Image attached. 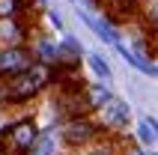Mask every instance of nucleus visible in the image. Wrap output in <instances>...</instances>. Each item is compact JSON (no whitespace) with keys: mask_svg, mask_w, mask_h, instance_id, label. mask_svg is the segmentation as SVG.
<instances>
[{"mask_svg":"<svg viewBox=\"0 0 158 155\" xmlns=\"http://www.w3.org/2000/svg\"><path fill=\"white\" fill-rule=\"evenodd\" d=\"M33 63H39V60H36V48H30V45H6V48H0V81L30 69Z\"/></svg>","mask_w":158,"mask_h":155,"instance_id":"obj_4","label":"nucleus"},{"mask_svg":"<svg viewBox=\"0 0 158 155\" xmlns=\"http://www.w3.org/2000/svg\"><path fill=\"white\" fill-rule=\"evenodd\" d=\"M75 155H123L119 152V146H116L114 140H98V143H93V146H87V149H78Z\"/></svg>","mask_w":158,"mask_h":155,"instance_id":"obj_10","label":"nucleus"},{"mask_svg":"<svg viewBox=\"0 0 158 155\" xmlns=\"http://www.w3.org/2000/svg\"><path fill=\"white\" fill-rule=\"evenodd\" d=\"M33 12V0H0V18H9V15H30Z\"/></svg>","mask_w":158,"mask_h":155,"instance_id":"obj_8","label":"nucleus"},{"mask_svg":"<svg viewBox=\"0 0 158 155\" xmlns=\"http://www.w3.org/2000/svg\"><path fill=\"white\" fill-rule=\"evenodd\" d=\"M60 143L72 152H78V149H87L93 143L107 137L105 125L96 119V113H81V116H72V119H63L60 125Z\"/></svg>","mask_w":158,"mask_h":155,"instance_id":"obj_3","label":"nucleus"},{"mask_svg":"<svg viewBox=\"0 0 158 155\" xmlns=\"http://www.w3.org/2000/svg\"><path fill=\"white\" fill-rule=\"evenodd\" d=\"M143 3L146 0H107V9H110L114 18H125V15H134Z\"/></svg>","mask_w":158,"mask_h":155,"instance_id":"obj_9","label":"nucleus"},{"mask_svg":"<svg viewBox=\"0 0 158 155\" xmlns=\"http://www.w3.org/2000/svg\"><path fill=\"white\" fill-rule=\"evenodd\" d=\"M57 146H63L60 134H57V131H42V134L36 137L33 149H30L27 155H57Z\"/></svg>","mask_w":158,"mask_h":155,"instance_id":"obj_7","label":"nucleus"},{"mask_svg":"<svg viewBox=\"0 0 158 155\" xmlns=\"http://www.w3.org/2000/svg\"><path fill=\"white\" fill-rule=\"evenodd\" d=\"M39 134H42V128L30 113H21L15 119L3 122L0 125V155H27Z\"/></svg>","mask_w":158,"mask_h":155,"instance_id":"obj_2","label":"nucleus"},{"mask_svg":"<svg viewBox=\"0 0 158 155\" xmlns=\"http://www.w3.org/2000/svg\"><path fill=\"white\" fill-rule=\"evenodd\" d=\"M45 90H51V72L45 63H33L30 69L0 81V111L24 107V104L36 102Z\"/></svg>","mask_w":158,"mask_h":155,"instance_id":"obj_1","label":"nucleus"},{"mask_svg":"<svg viewBox=\"0 0 158 155\" xmlns=\"http://www.w3.org/2000/svg\"><path fill=\"white\" fill-rule=\"evenodd\" d=\"M30 36H33V18H27V15L0 18V48H6V45H27Z\"/></svg>","mask_w":158,"mask_h":155,"instance_id":"obj_6","label":"nucleus"},{"mask_svg":"<svg viewBox=\"0 0 158 155\" xmlns=\"http://www.w3.org/2000/svg\"><path fill=\"white\" fill-rule=\"evenodd\" d=\"M96 119L105 125V131H125L128 122H131V111H128L125 102H119L116 95L107 93L105 102L96 107Z\"/></svg>","mask_w":158,"mask_h":155,"instance_id":"obj_5","label":"nucleus"}]
</instances>
